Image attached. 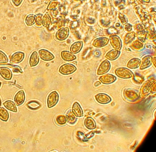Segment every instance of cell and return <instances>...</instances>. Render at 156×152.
Listing matches in <instances>:
<instances>
[{"label": "cell", "mask_w": 156, "mask_h": 152, "mask_svg": "<svg viewBox=\"0 0 156 152\" xmlns=\"http://www.w3.org/2000/svg\"><path fill=\"white\" fill-rule=\"evenodd\" d=\"M76 67L70 63L64 64L60 67L59 72L63 75H68L73 73L76 70Z\"/></svg>", "instance_id": "obj_1"}, {"label": "cell", "mask_w": 156, "mask_h": 152, "mask_svg": "<svg viewBox=\"0 0 156 152\" xmlns=\"http://www.w3.org/2000/svg\"><path fill=\"white\" fill-rule=\"evenodd\" d=\"M59 99V95L56 91L51 92L48 95L47 103L48 106L49 108H52L55 106L58 103Z\"/></svg>", "instance_id": "obj_2"}, {"label": "cell", "mask_w": 156, "mask_h": 152, "mask_svg": "<svg viewBox=\"0 0 156 152\" xmlns=\"http://www.w3.org/2000/svg\"><path fill=\"white\" fill-rule=\"evenodd\" d=\"M39 55L41 59L45 61H49L54 58L53 55L48 51L41 49L38 51Z\"/></svg>", "instance_id": "obj_3"}, {"label": "cell", "mask_w": 156, "mask_h": 152, "mask_svg": "<svg viewBox=\"0 0 156 152\" xmlns=\"http://www.w3.org/2000/svg\"><path fill=\"white\" fill-rule=\"evenodd\" d=\"M69 34V30L67 27H63L59 30L56 32L55 36L59 41H63L66 39Z\"/></svg>", "instance_id": "obj_4"}, {"label": "cell", "mask_w": 156, "mask_h": 152, "mask_svg": "<svg viewBox=\"0 0 156 152\" xmlns=\"http://www.w3.org/2000/svg\"><path fill=\"white\" fill-rule=\"evenodd\" d=\"M24 57V54L21 51L14 53L11 57L10 62L12 63H19L21 62Z\"/></svg>", "instance_id": "obj_5"}, {"label": "cell", "mask_w": 156, "mask_h": 152, "mask_svg": "<svg viewBox=\"0 0 156 152\" xmlns=\"http://www.w3.org/2000/svg\"><path fill=\"white\" fill-rule=\"evenodd\" d=\"M0 74L4 79L6 80H10L12 77V73L8 68L3 67L0 68Z\"/></svg>", "instance_id": "obj_6"}, {"label": "cell", "mask_w": 156, "mask_h": 152, "mask_svg": "<svg viewBox=\"0 0 156 152\" xmlns=\"http://www.w3.org/2000/svg\"><path fill=\"white\" fill-rule=\"evenodd\" d=\"M83 46L81 41H78L73 43L70 48V51L73 54H76L80 51Z\"/></svg>", "instance_id": "obj_7"}, {"label": "cell", "mask_w": 156, "mask_h": 152, "mask_svg": "<svg viewBox=\"0 0 156 152\" xmlns=\"http://www.w3.org/2000/svg\"><path fill=\"white\" fill-rule=\"evenodd\" d=\"M61 55L62 58L64 60L66 61H71L76 58V57L74 55L68 51H62Z\"/></svg>", "instance_id": "obj_8"}, {"label": "cell", "mask_w": 156, "mask_h": 152, "mask_svg": "<svg viewBox=\"0 0 156 152\" xmlns=\"http://www.w3.org/2000/svg\"><path fill=\"white\" fill-rule=\"evenodd\" d=\"M39 61V58L37 52L34 51L31 55L29 60V63L31 67L37 65Z\"/></svg>", "instance_id": "obj_9"}, {"label": "cell", "mask_w": 156, "mask_h": 152, "mask_svg": "<svg viewBox=\"0 0 156 152\" xmlns=\"http://www.w3.org/2000/svg\"><path fill=\"white\" fill-rule=\"evenodd\" d=\"M96 99L99 103L102 104H106L109 102L111 98L107 95L104 94H100L96 96Z\"/></svg>", "instance_id": "obj_10"}, {"label": "cell", "mask_w": 156, "mask_h": 152, "mask_svg": "<svg viewBox=\"0 0 156 152\" xmlns=\"http://www.w3.org/2000/svg\"><path fill=\"white\" fill-rule=\"evenodd\" d=\"M25 99V95L24 92L21 90L18 92L16 94L14 97V101L17 105L22 104L24 101Z\"/></svg>", "instance_id": "obj_11"}, {"label": "cell", "mask_w": 156, "mask_h": 152, "mask_svg": "<svg viewBox=\"0 0 156 152\" xmlns=\"http://www.w3.org/2000/svg\"><path fill=\"white\" fill-rule=\"evenodd\" d=\"M72 111L76 117H81L83 115V111L80 104L77 102L74 103L72 106Z\"/></svg>", "instance_id": "obj_12"}, {"label": "cell", "mask_w": 156, "mask_h": 152, "mask_svg": "<svg viewBox=\"0 0 156 152\" xmlns=\"http://www.w3.org/2000/svg\"><path fill=\"white\" fill-rule=\"evenodd\" d=\"M84 124L85 126L89 129H93L96 126L95 121L90 117H88L85 119Z\"/></svg>", "instance_id": "obj_13"}, {"label": "cell", "mask_w": 156, "mask_h": 152, "mask_svg": "<svg viewBox=\"0 0 156 152\" xmlns=\"http://www.w3.org/2000/svg\"><path fill=\"white\" fill-rule=\"evenodd\" d=\"M36 16L33 14L28 15L26 18L25 23L28 26H31L34 24L37 20Z\"/></svg>", "instance_id": "obj_14"}, {"label": "cell", "mask_w": 156, "mask_h": 152, "mask_svg": "<svg viewBox=\"0 0 156 152\" xmlns=\"http://www.w3.org/2000/svg\"><path fill=\"white\" fill-rule=\"evenodd\" d=\"M4 106L8 110L13 112H16L17 108L15 103L11 101H8L3 103Z\"/></svg>", "instance_id": "obj_15"}, {"label": "cell", "mask_w": 156, "mask_h": 152, "mask_svg": "<svg viewBox=\"0 0 156 152\" xmlns=\"http://www.w3.org/2000/svg\"><path fill=\"white\" fill-rule=\"evenodd\" d=\"M9 118L8 111L3 108H0V118L4 121H6Z\"/></svg>", "instance_id": "obj_16"}, {"label": "cell", "mask_w": 156, "mask_h": 152, "mask_svg": "<svg viewBox=\"0 0 156 152\" xmlns=\"http://www.w3.org/2000/svg\"><path fill=\"white\" fill-rule=\"evenodd\" d=\"M8 59L5 54L0 50V63H5L8 62Z\"/></svg>", "instance_id": "obj_17"}, {"label": "cell", "mask_w": 156, "mask_h": 152, "mask_svg": "<svg viewBox=\"0 0 156 152\" xmlns=\"http://www.w3.org/2000/svg\"><path fill=\"white\" fill-rule=\"evenodd\" d=\"M56 121L60 125L65 124L66 122V117L63 115H59L57 117Z\"/></svg>", "instance_id": "obj_18"}, {"label": "cell", "mask_w": 156, "mask_h": 152, "mask_svg": "<svg viewBox=\"0 0 156 152\" xmlns=\"http://www.w3.org/2000/svg\"><path fill=\"white\" fill-rule=\"evenodd\" d=\"M29 106L32 108H36L40 106V104L37 103L35 102H33L30 103L29 104Z\"/></svg>", "instance_id": "obj_19"}, {"label": "cell", "mask_w": 156, "mask_h": 152, "mask_svg": "<svg viewBox=\"0 0 156 152\" xmlns=\"http://www.w3.org/2000/svg\"><path fill=\"white\" fill-rule=\"evenodd\" d=\"M12 1L14 4L17 6L21 3L23 0H12Z\"/></svg>", "instance_id": "obj_20"}, {"label": "cell", "mask_w": 156, "mask_h": 152, "mask_svg": "<svg viewBox=\"0 0 156 152\" xmlns=\"http://www.w3.org/2000/svg\"><path fill=\"white\" fill-rule=\"evenodd\" d=\"M1 83L0 82V87H1Z\"/></svg>", "instance_id": "obj_21"}, {"label": "cell", "mask_w": 156, "mask_h": 152, "mask_svg": "<svg viewBox=\"0 0 156 152\" xmlns=\"http://www.w3.org/2000/svg\"><path fill=\"white\" fill-rule=\"evenodd\" d=\"M0 104H1V101H0Z\"/></svg>", "instance_id": "obj_22"}]
</instances>
